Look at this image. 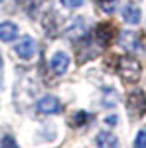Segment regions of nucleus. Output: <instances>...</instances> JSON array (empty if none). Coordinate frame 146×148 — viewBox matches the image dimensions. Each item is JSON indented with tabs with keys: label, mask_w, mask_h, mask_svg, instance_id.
I'll use <instances>...</instances> for the list:
<instances>
[{
	"label": "nucleus",
	"mask_w": 146,
	"mask_h": 148,
	"mask_svg": "<svg viewBox=\"0 0 146 148\" xmlns=\"http://www.w3.org/2000/svg\"><path fill=\"white\" fill-rule=\"evenodd\" d=\"M116 70H118L119 77L128 83H136L141 78V72H143L139 60L134 57H130V55H125L119 58Z\"/></svg>",
	"instance_id": "f257e3e1"
},
{
	"label": "nucleus",
	"mask_w": 146,
	"mask_h": 148,
	"mask_svg": "<svg viewBox=\"0 0 146 148\" xmlns=\"http://www.w3.org/2000/svg\"><path fill=\"white\" fill-rule=\"evenodd\" d=\"M126 110L131 118L138 120V118H143L146 115V93L141 90V88H136L130 92L128 95V100H126Z\"/></svg>",
	"instance_id": "f03ea898"
},
{
	"label": "nucleus",
	"mask_w": 146,
	"mask_h": 148,
	"mask_svg": "<svg viewBox=\"0 0 146 148\" xmlns=\"http://www.w3.org/2000/svg\"><path fill=\"white\" fill-rule=\"evenodd\" d=\"M35 52H37V43L30 35H23L18 40V43L15 45V53L18 55V58H22V60L33 58Z\"/></svg>",
	"instance_id": "7ed1b4c3"
},
{
	"label": "nucleus",
	"mask_w": 146,
	"mask_h": 148,
	"mask_svg": "<svg viewBox=\"0 0 146 148\" xmlns=\"http://www.w3.org/2000/svg\"><path fill=\"white\" fill-rule=\"evenodd\" d=\"M37 110L40 113L45 115H55L61 112V103L57 97H52V95H46L43 98H40L37 101Z\"/></svg>",
	"instance_id": "20e7f679"
},
{
	"label": "nucleus",
	"mask_w": 146,
	"mask_h": 148,
	"mask_svg": "<svg viewBox=\"0 0 146 148\" xmlns=\"http://www.w3.org/2000/svg\"><path fill=\"white\" fill-rule=\"evenodd\" d=\"M119 47L123 48V50H126V52H136L139 48V37L138 34H134V32H131V30H125V32H121L119 34Z\"/></svg>",
	"instance_id": "39448f33"
},
{
	"label": "nucleus",
	"mask_w": 146,
	"mask_h": 148,
	"mask_svg": "<svg viewBox=\"0 0 146 148\" xmlns=\"http://www.w3.org/2000/svg\"><path fill=\"white\" fill-rule=\"evenodd\" d=\"M50 67H52L53 73L57 75H63L70 67V57L65 52H57L50 60Z\"/></svg>",
	"instance_id": "423d86ee"
},
{
	"label": "nucleus",
	"mask_w": 146,
	"mask_h": 148,
	"mask_svg": "<svg viewBox=\"0 0 146 148\" xmlns=\"http://www.w3.org/2000/svg\"><path fill=\"white\" fill-rule=\"evenodd\" d=\"M18 35V27L12 20L0 22V40L2 42H12Z\"/></svg>",
	"instance_id": "0eeeda50"
},
{
	"label": "nucleus",
	"mask_w": 146,
	"mask_h": 148,
	"mask_svg": "<svg viewBox=\"0 0 146 148\" xmlns=\"http://www.w3.org/2000/svg\"><path fill=\"white\" fill-rule=\"evenodd\" d=\"M111 37H113V25L111 23L103 22V23H100L98 27H96V30H95V38H96V42H98L101 47L108 45V43L111 42Z\"/></svg>",
	"instance_id": "6e6552de"
},
{
	"label": "nucleus",
	"mask_w": 146,
	"mask_h": 148,
	"mask_svg": "<svg viewBox=\"0 0 146 148\" xmlns=\"http://www.w3.org/2000/svg\"><path fill=\"white\" fill-rule=\"evenodd\" d=\"M95 141L98 148H119V140L111 132H100Z\"/></svg>",
	"instance_id": "1a4fd4ad"
},
{
	"label": "nucleus",
	"mask_w": 146,
	"mask_h": 148,
	"mask_svg": "<svg viewBox=\"0 0 146 148\" xmlns=\"http://www.w3.org/2000/svg\"><path fill=\"white\" fill-rule=\"evenodd\" d=\"M121 14H123L125 22L131 23V25H136V23H139V20H141V10H139L134 3H128V5L123 8Z\"/></svg>",
	"instance_id": "9d476101"
},
{
	"label": "nucleus",
	"mask_w": 146,
	"mask_h": 148,
	"mask_svg": "<svg viewBox=\"0 0 146 148\" xmlns=\"http://www.w3.org/2000/svg\"><path fill=\"white\" fill-rule=\"evenodd\" d=\"M17 2H18V5L23 8V10H27L30 15H33L35 14V10L38 8V5H40L42 0H17Z\"/></svg>",
	"instance_id": "9b49d317"
},
{
	"label": "nucleus",
	"mask_w": 146,
	"mask_h": 148,
	"mask_svg": "<svg viewBox=\"0 0 146 148\" xmlns=\"http://www.w3.org/2000/svg\"><path fill=\"white\" fill-rule=\"evenodd\" d=\"M88 113L86 112H83V110H80V112H76V113L73 115L72 118V127H81V125H85L86 121H88Z\"/></svg>",
	"instance_id": "f8f14e48"
},
{
	"label": "nucleus",
	"mask_w": 146,
	"mask_h": 148,
	"mask_svg": "<svg viewBox=\"0 0 146 148\" xmlns=\"http://www.w3.org/2000/svg\"><path fill=\"white\" fill-rule=\"evenodd\" d=\"M103 101H105L106 107H113L116 101H118V95H116V92L115 90H105V98H103Z\"/></svg>",
	"instance_id": "ddd939ff"
},
{
	"label": "nucleus",
	"mask_w": 146,
	"mask_h": 148,
	"mask_svg": "<svg viewBox=\"0 0 146 148\" xmlns=\"http://www.w3.org/2000/svg\"><path fill=\"white\" fill-rule=\"evenodd\" d=\"M134 148H146V127L141 128L134 138Z\"/></svg>",
	"instance_id": "4468645a"
},
{
	"label": "nucleus",
	"mask_w": 146,
	"mask_h": 148,
	"mask_svg": "<svg viewBox=\"0 0 146 148\" xmlns=\"http://www.w3.org/2000/svg\"><path fill=\"white\" fill-rule=\"evenodd\" d=\"M60 2L66 8H78L83 5V0H60Z\"/></svg>",
	"instance_id": "2eb2a0df"
},
{
	"label": "nucleus",
	"mask_w": 146,
	"mask_h": 148,
	"mask_svg": "<svg viewBox=\"0 0 146 148\" xmlns=\"http://www.w3.org/2000/svg\"><path fill=\"white\" fill-rule=\"evenodd\" d=\"M0 148H18V147H17L15 140H13V136L7 135V136H3V140H2V145H0Z\"/></svg>",
	"instance_id": "dca6fc26"
},
{
	"label": "nucleus",
	"mask_w": 146,
	"mask_h": 148,
	"mask_svg": "<svg viewBox=\"0 0 146 148\" xmlns=\"http://www.w3.org/2000/svg\"><path fill=\"white\" fill-rule=\"evenodd\" d=\"M105 121L108 123V125H111V127H115L116 123H118V116L116 115H110V116H106Z\"/></svg>",
	"instance_id": "f3484780"
},
{
	"label": "nucleus",
	"mask_w": 146,
	"mask_h": 148,
	"mask_svg": "<svg viewBox=\"0 0 146 148\" xmlns=\"http://www.w3.org/2000/svg\"><path fill=\"white\" fill-rule=\"evenodd\" d=\"M2 68H3V60H2V55H0V72H2Z\"/></svg>",
	"instance_id": "a211bd4d"
},
{
	"label": "nucleus",
	"mask_w": 146,
	"mask_h": 148,
	"mask_svg": "<svg viewBox=\"0 0 146 148\" xmlns=\"http://www.w3.org/2000/svg\"><path fill=\"white\" fill-rule=\"evenodd\" d=\"M2 2H3V0H0V3H2Z\"/></svg>",
	"instance_id": "6ab92c4d"
}]
</instances>
